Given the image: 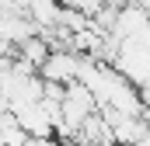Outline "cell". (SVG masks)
I'll list each match as a JSON object with an SVG mask.
<instances>
[{
    "instance_id": "1",
    "label": "cell",
    "mask_w": 150,
    "mask_h": 146,
    "mask_svg": "<svg viewBox=\"0 0 150 146\" xmlns=\"http://www.w3.org/2000/svg\"><path fill=\"white\" fill-rule=\"evenodd\" d=\"M77 66H80V56H74V52H63V49H49V59L42 63L38 77H42L45 84L70 87V84H77Z\"/></svg>"
},
{
    "instance_id": "2",
    "label": "cell",
    "mask_w": 150,
    "mask_h": 146,
    "mask_svg": "<svg viewBox=\"0 0 150 146\" xmlns=\"http://www.w3.org/2000/svg\"><path fill=\"white\" fill-rule=\"evenodd\" d=\"M11 118H14V125L28 136V139H52L56 132H52V122H49V115L42 111V105H28V108H18L11 111Z\"/></svg>"
},
{
    "instance_id": "3",
    "label": "cell",
    "mask_w": 150,
    "mask_h": 146,
    "mask_svg": "<svg viewBox=\"0 0 150 146\" xmlns=\"http://www.w3.org/2000/svg\"><path fill=\"white\" fill-rule=\"evenodd\" d=\"M38 28L28 21V18H18V14H0V42H7V45H21V42H28V38H35Z\"/></svg>"
},
{
    "instance_id": "4",
    "label": "cell",
    "mask_w": 150,
    "mask_h": 146,
    "mask_svg": "<svg viewBox=\"0 0 150 146\" xmlns=\"http://www.w3.org/2000/svg\"><path fill=\"white\" fill-rule=\"evenodd\" d=\"M18 59L38 73V70H42V63L49 59V42H45V38H38V35L28 38V42H21V45H18Z\"/></svg>"
},
{
    "instance_id": "5",
    "label": "cell",
    "mask_w": 150,
    "mask_h": 146,
    "mask_svg": "<svg viewBox=\"0 0 150 146\" xmlns=\"http://www.w3.org/2000/svg\"><path fill=\"white\" fill-rule=\"evenodd\" d=\"M136 146H150V132H147V136H143V139H140Z\"/></svg>"
}]
</instances>
